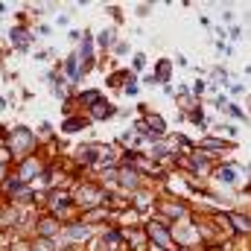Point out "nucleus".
Segmentation results:
<instances>
[{"instance_id": "nucleus-34", "label": "nucleus", "mask_w": 251, "mask_h": 251, "mask_svg": "<svg viewBox=\"0 0 251 251\" xmlns=\"http://www.w3.org/2000/svg\"><path fill=\"white\" fill-rule=\"evenodd\" d=\"M140 85H149V88H158V85H161V82H158V79H155V73H152V70H146V73H143V76H140Z\"/></svg>"}, {"instance_id": "nucleus-28", "label": "nucleus", "mask_w": 251, "mask_h": 251, "mask_svg": "<svg viewBox=\"0 0 251 251\" xmlns=\"http://www.w3.org/2000/svg\"><path fill=\"white\" fill-rule=\"evenodd\" d=\"M32 251H59L56 240H41V237H32Z\"/></svg>"}, {"instance_id": "nucleus-18", "label": "nucleus", "mask_w": 251, "mask_h": 251, "mask_svg": "<svg viewBox=\"0 0 251 251\" xmlns=\"http://www.w3.org/2000/svg\"><path fill=\"white\" fill-rule=\"evenodd\" d=\"M117 114H120V105H114L111 100H102V102H100V105L88 114V120L97 126V123H108V120H114Z\"/></svg>"}, {"instance_id": "nucleus-49", "label": "nucleus", "mask_w": 251, "mask_h": 251, "mask_svg": "<svg viewBox=\"0 0 251 251\" xmlns=\"http://www.w3.org/2000/svg\"><path fill=\"white\" fill-rule=\"evenodd\" d=\"M149 251H164V249H155V246H149Z\"/></svg>"}, {"instance_id": "nucleus-31", "label": "nucleus", "mask_w": 251, "mask_h": 251, "mask_svg": "<svg viewBox=\"0 0 251 251\" xmlns=\"http://www.w3.org/2000/svg\"><path fill=\"white\" fill-rule=\"evenodd\" d=\"M228 38H231V44H237V41L246 38V29H243L240 24H234V26H228Z\"/></svg>"}, {"instance_id": "nucleus-19", "label": "nucleus", "mask_w": 251, "mask_h": 251, "mask_svg": "<svg viewBox=\"0 0 251 251\" xmlns=\"http://www.w3.org/2000/svg\"><path fill=\"white\" fill-rule=\"evenodd\" d=\"M128 82H140L128 67H114V70L105 76V85H108V88H114V91H123Z\"/></svg>"}, {"instance_id": "nucleus-4", "label": "nucleus", "mask_w": 251, "mask_h": 251, "mask_svg": "<svg viewBox=\"0 0 251 251\" xmlns=\"http://www.w3.org/2000/svg\"><path fill=\"white\" fill-rule=\"evenodd\" d=\"M41 210L50 213V216H56L62 225L70 222V219H79V210H76V204H73L70 190H47V193H44V201H41Z\"/></svg>"}, {"instance_id": "nucleus-14", "label": "nucleus", "mask_w": 251, "mask_h": 251, "mask_svg": "<svg viewBox=\"0 0 251 251\" xmlns=\"http://www.w3.org/2000/svg\"><path fill=\"white\" fill-rule=\"evenodd\" d=\"M59 231H62V222H59L56 216H50V213L38 210V216H35V228H32V237L56 240V237H59Z\"/></svg>"}, {"instance_id": "nucleus-26", "label": "nucleus", "mask_w": 251, "mask_h": 251, "mask_svg": "<svg viewBox=\"0 0 251 251\" xmlns=\"http://www.w3.org/2000/svg\"><path fill=\"white\" fill-rule=\"evenodd\" d=\"M190 94H193V100L204 102V94H207V79H204V76L193 79V82H190Z\"/></svg>"}, {"instance_id": "nucleus-13", "label": "nucleus", "mask_w": 251, "mask_h": 251, "mask_svg": "<svg viewBox=\"0 0 251 251\" xmlns=\"http://www.w3.org/2000/svg\"><path fill=\"white\" fill-rule=\"evenodd\" d=\"M59 67H62V76L67 79V85H70L73 91H79V88H82V82L88 79V76H85V70H82V64H79V56H76V53H67L62 62H59Z\"/></svg>"}, {"instance_id": "nucleus-36", "label": "nucleus", "mask_w": 251, "mask_h": 251, "mask_svg": "<svg viewBox=\"0 0 251 251\" xmlns=\"http://www.w3.org/2000/svg\"><path fill=\"white\" fill-rule=\"evenodd\" d=\"M105 12H108L117 24H123V12H120V6H105Z\"/></svg>"}, {"instance_id": "nucleus-10", "label": "nucleus", "mask_w": 251, "mask_h": 251, "mask_svg": "<svg viewBox=\"0 0 251 251\" xmlns=\"http://www.w3.org/2000/svg\"><path fill=\"white\" fill-rule=\"evenodd\" d=\"M158 196H161V190L155 187V184H149V187L137 190V193L131 196V210H134L137 216H143V219L155 216V207H158Z\"/></svg>"}, {"instance_id": "nucleus-50", "label": "nucleus", "mask_w": 251, "mask_h": 251, "mask_svg": "<svg viewBox=\"0 0 251 251\" xmlns=\"http://www.w3.org/2000/svg\"><path fill=\"white\" fill-rule=\"evenodd\" d=\"M176 251H193V249H176Z\"/></svg>"}, {"instance_id": "nucleus-1", "label": "nucleus", "mask_w": 251, "mask_h": 251, "mask_svg": "<svg viewBox=\"0 0 251 251\" xmlns=\"http://www.w3.org/2000/svg\"><path fill=\"white\" fill-rule=\"evenodd\" d=\"M6 149H9V158H12V167L32 158L38 149H41V140H38V131L32 126H12L9 128V137H6Z\"/></svg>"}, {"instance_id": "nucleus-35", "label": "nucleus", "mask_w": 251, "mask_h": 251, "mask_svg": "<svg viewBox=\"0 0 251 251\" xmlns=\"http://www.w3.org/2000/svg\"><path fill=\"white\" fill-rule=\"evenodd\" d=\"M216 53H222V56H234V47H231L228 41H216Z\"/></svg>"}, {"instance_id": "nucleus-17", "label": "nucleus", "mask_w": 251, "mask_h": 251, "mask_svg": "<svg viewBox=\"0 0 251 251\" xmlns=\"http://www.w3.org/2000/svg\"><path fill=\"white\" fill-rule=\"evenodd\" d=\"M117 26H102L97 35H94V41H97V50H100V56H105L108 59V53H111V47L117 44Z\"/></svg>"}, {"instance_id": "nucleus-41", "label": "nucleus", "mask_w": 251, "mask_h": 251, "mask_svg": "<svg viewBox=\"0 0 251 251\" xmlns=\"http://www.w3.org/2000/svg\"><path fill=\"white\" fill-rule=\"evenodd\" d=\"M222 21H225V26H234V12L231 9H222Z\"/></svg>"}, {"instance_id": "nucleus-6", "label": "nucleus", "mask_w": 251, "mask_h": 251, "mask_svg": "<svg viewBox=\"0 0 251 251\" xmlns=\"http://www.w3.org/2000/svg\"><path fill=\"white\" fill-rule=\"evenodd\" d=\"M210 181L222 190H234V187H240V184L246 187V173L234 161H216L213 170H210Z\"/></svg>"}, {"instance_id": "nucleus-43", "label": "nucleus", "mask_w": 251, "mask_h": 251, "mask_svg": "<svg viewBox=\"0 0 251 251\" xmlns=\"http://www.w3.org/2000/svg\"><path fill=\"white\" fill-rule=\"evenodd\" d=\"M56 26H70V15H59L56 18Z\"/></svg>"}, {"instance_id": "nucleus-21", "label": "nucleus", "mask_w": 251, "mask_h": 251, "mask_svg": "<svg viewBox=\"0 0 251 251\" xmlns=\"http://www.w3.org/2000/svg\"><path fill=\"white\" fill-rule=\"evenodd\" d=\"M173 59L170 56H161V59H155V67H152V73H155V79L161 82V85H170L173 82Z\"/></svg>"}, {"instance_id": "nucleus-33", "label": "nucleus", "mask_w": 251, "mask_h": 251, "mask_svg": "<svg viewBox=\"0 0 251 251\" xmlns=\"http://www.w3.org/2000/svg\"><path fill=\"white\" fill-rule=\"evenodd\" d=\"M32 29H35V35H38V38H47V35H53V26H50V24H35Z\"/></svg>"}, {"instance_id": "nucleus-7", "label": "nucleus", "mask_w": 251, "mask_h": 251, "mask_svg": "<svg viewBox=\"0 0 251 251\" xmlns=\"http://www.w3.org/2000/svg\"><path fill=\"white\" fill-rule=\"evenodd\" d=\"M6 38H9V50L12 53H18V56H29L32 53V44H35V29H32V24H12L9 26V32H6Z\"/></svg>"}, {"instance_id": "nucleus-20", "label": "nucleus", "mask_w": 251, "mask_h": 251, "mask_svg": "<svg viewBox=\"0 0 251 251\" xmlns=\"http://www.w3.org/2000/svg\"><path fill=\"white\" fill-rule=\"evenodd\" d=\"M143 123H146V128H149L155 137H167V134H170V123H167V117L158 114V111H146V114H143Z\"/></svg>"}, {"instance_id": "nucleus-2", "label": "nucleus", "mask_w": 251, "mask_h": 251, "mask_svg": "<svg viewBox=\"0 0 251 251\" xmlns=\"http://www.w3.org/2000/svg\"><path fill=\"white\" fill-rule=\"evenodd\" d=\"M70 196H73V204H76V210H79V213H88V210L102 207V204H108V201H111V196L105 193V187H102L94 176H82V178L73 184Z\"/></svg>"}, {"instance_id": "nucleus-27", "label": "nucleus", "mask_w": 251, "mask_h": 251, "mask_svg": "<svg viewBox=\"0 0 251 251\" xmlns=\"http://www.w3.org/2000/svg\"><path fill=\"white\" fill-rule=\"evenodd\" d=\"M228 102H231V97H228V91H216V94L210 97V105H213L216 111H222V114H225V108H228Z\"/></svg>"}, {"instance_id": "nucleus-25", "label": "nucleus", "mask_w": 251, "mask_h": 251, "mask_svg": "<svg viewBox=\"0 0 251 251\" xmlns=\"http://www.w3.org/2000/svg\"><path fill=\"white\" fill-rule=\"evenodd\" d=\"M146 64H149V56H146V53H140V50H134V56H131V62H128V70L140 79V76L146 73Z\"/></svg>"}, {"instance_id": "nucleus-15", "label": "nucleus", "mask_w": 251, "mask_h": 251, "mask_svg": "<svg viewBox=\"0 0 251 251\" xmlns=\"http://www.w3.org/2000/svg\"><path fill=\"white\" fill-rule=\"evenodd\" d=\"M123 234H126V251H149V237H146L143 225L123 228Z\"/></svg>"}, {"instance_id": "nucleus-29", "label": "nucleus", "mask_w": 251, "mask_h": 251, "mask_svg": "<svg viewBox=\"0 0 251 251\" xmlns=\"http://www.w3.org/2000/svg\"><path fill=\"white\" fill-rule=\"evenodd\" d=\"M6 251H32V240H26V237H12V243H9Z\"/></svg>"}, {"instance_id": "nucleus-16", "label": "nucleus", "mask_w": 251, "mask_h": 251, "mask_svg": "<svg viewBox=\"0 0 251 251\" xmlns=\"http://www.w3.org/2000/svg\"><path fill=\"white\" fill-rule=\"evenodd\" d=\"M91 126H94V123L88 120V114H79V111H76V114L64 117L59 128H62V134H67V137H76V134H82V131H85V128H91Z\"/></svg>"}, {"instance_id": "nucleus-9", "label": "nucleus", "mask_w": 251, "mask_h": 251, "mask_svg": "<svg viewBox=\"0 0 251 251\" xmlns=\"http://www.w3.org/2000/svg\"><path fill=\"white\" fill-rule=\"evenodd\" d=\"M170 231H173V243H176V249L201 251V237H199V228H196V219H193V216L184 219V222H176Z\"/></svg>"}, {"instance_id": "nucleus-5", "label": "nucleus", "mask_w": 251, "mask_h": 251, "mask_svg": "<svg viewBox=\"0 0 251 251\" xmlns=\"http://www.w3.org/2000/svg\"><path fill=\"white\" fill-rule=\"evenodd\" d=\"M155 216L164 219L167 225H176V222H184L193 216V204L184 201V199H176V196H167L161 193L158 196V207H155Z\"/></svg>"}, {"instance_id": "nucleus-32", "label": "nucleus", "mask_w": 251, "mask_h": 251, "mask_svg": "<svg viewBox=\"0 0 251 251\" xmlns=\"http://www.w3.org/2000/svg\"><path fill=\"white\" fill-rule=\"evenodd\" d=\"M120 94H123V97H128V100H137V94H140V82H128Z\"/></svg>"}, {"instance_id": "nucleus-11", "label": "nucleus", "mask_w": 251, "mask_h": 251, "mask_svg": "<svg viewBox=\"0 0 251 251\" xmlns=\"http://www.w3.org/2000/svg\"><path fill=\"white\" fill-rule=\"evenodd\" d=\"M196 149L199 152H204V155H210L213 161H219L222 155H228V152H234L237 149V143H231V140H225V137H219V134H204V137H199L196 140Z\"/></svg>"}, {"instance_id": "nucleus-3", "label": "nucleus", "mask_w": 251, "mask_h": 251, "mask_svg": "<svg viewBox=\"0 0 251 251\" xmlns=\"http://www.w3.org/2000/svg\"><path fill=\"white\" fill-rule=\"evenodd\" d=\"M94 237H97V228L85 225L82 219H70V222L62 225V231H59V237H56V246H59V251H64V249H88V246L94 243Z\"/></svg>"}, {"instance_id": "nucleus-40", "label": "nucleus", "mask_w": 251, "mask_h": 251, "mask_svg": "<svg viewBox=\"0 0 251 251\" xmlns=\"http://www.w3.org/2000/svg\"><path fill=\"white\" fill-rule=\"evenodd\" d=\"M149 12H152V3H140L137 6V18H146Z\"/></svg>"}, {"instance_id": "nucleus-48", "label": "nucleus", "mask_w": 251, "mask_h": 251, "mask_svg": "<svg viewBox=\"0 0 251 251\" xmlns=\"http://www.w3.org/2000/svg\"><path fill=\"white\" fill-rule=\"evenodd\" d=\"M246 97H249V108L246 111H249V117H251V94H246Z\"/></svg>"}, {"instance_id": "nucleus-45", "label": "nucleus", "mask_w": 251, "mask_h": 251, "mask_svg": "<svg viewBox=\"0 0 251 251\" xmlns=\"http://www.w3.org/2000/svg\"><path fill=\"white\" fill-rule=\"evenodd\" d=\"M6 108H9V100H6V97H0V111H6Z\"/></svg>"}, {"instance_id": "nucleus-23", "label": "nucleus", "mask_w": 251, "mask_h": 251, "mask_svg": "<svg viewBox=\"0 0 251 251\" xmlns=\"http://www.w3.org/2000/svg\"><path fill=\"white\" fill-rule=\"evenodd\" d=\"M225 114H228V120L231 123H251V117H249V111H246V105H240L237 100H231L228 102V108H225Z\"/></svg>"}, {"instance_id": "nucleus-44", "label": "nucleus", "mask_w": 251, "mask_h": 251, "mask_svg": "<svg viewBox=\"0 0 251 251\" xmlns=\"http://www.w3.org/2000/svg\"><path fill=\"white\" fill-rule=\"evenodd\" d=\"M161 91H164V97H170V100L176 97V88H173V85H161Z\"/></svg>"}, {"instance_id": "nucleus-22", "label": "nucleus", "mask_w": 251, "mask_h": 251, "mask_svg": "<svg viewBox=\"0 0 251 251\" xmlns=\"http://www.w3.org/2000/svg\"><path fill=\"white\" fill-rule=\"evenodd\" d=\"M131 56H134V47H131V41L120 35V38H117V44L111 47V53H108V59H114V62L120 64L123 59H131Z\"/></svg>"}, {"instance_id": "nucleus-37", "label": "nucleus", "mask_w": 251, "mask_h": 251, "mask_svg": "<svg viewBox=\"0 0 251 251\" xmlns=\"http://www.w3.org/2000/svg\"><path fill=\"white\" fill-rule=\"evenodd\" d=\"M67 41L79 47V41H82V29H67Z\"/></svg>"}, {"instance_id": "nucleus-47", "label": "nucleus", "mask_w": 251, "mask_h": 251, "mask_svg": "<svg viewBox=\"0 0 251 251\" xmlns=\"http://www.w3.org/2000/svg\"><path fill=\"white\" fill-rule=\"evenodd\" d=\"M243 173H246V176H251V161L246 164V167H243Z\"/></svg>"}, {"instance_id": "nucleus-38", "label": "nucleus", "mask_w": 251, "mask_h": 251, "mask_svg": "<svg viewBox=\"0 0 251 251\" xmlns=\"http://www.w3.org/2000/svg\"><path fill=\"white\" fill-rule=\"evenodd\" d=\"M9 173H12V164H9V161H0V184L9 178Z\"/></svg>"}, {"instance_id": "nucleus-8", "label": "nucleus", "mask_w": 251, "mask_h": 251, "mask_svg": "<svg viewBox=\"0 0 251 251\" xmlns=\"http://www.w3.org/2000/svg\"><path fill=\"white\" fill-rule=\"evenodd\" d=\"M143 228H146V237H149V246L155 249H164V251H176V243H173V225H167L164 219L158 216H149L143 219Z\"/></svg>"}, {"instance_id": "nucleus-24", "label": "nucleus", "mask_w": 251, "mask_h": 251, "mask_svg": "<svg viewBox=\"0 0 251 251\" xmlns=\"http://www.w3.org/2000/svg\"><path fill=\"white\" fill-rule=\"evenodd\" d=\"M213 134H219V137H225V140L237 143V137H240V128H237V123L225 120V123H216V128H213Z\"/></svg>"}, {"instance_id": "nucleus-42", "label": "nucleus", "mask_w": 251, "mask_h": 251, "mask_svg": "<svg viewBox=\"0 0 251 251\" xmlns=\"http://www.w3.org/2000/svg\"><path fill=\"white\" fill-rule=\"evenodd\" d=\"M173 64H176V67H190V59L187 56H181V53H176V62Z\"/></svg>"}, {"instance_id": "nucleus-39", "label": "nucleus", "mask_w": 251, "mask_h": 251, "mask_svg": "<svg viewBox=\"0 0 251 251\" xmlns=\"http://www.w3.org/2000/svg\"><path fill=\"white\" fill-rule=\"evenodd\" d=\"M50 56H53V50H35V53H32V59H35V62H47Z\"/></svg>"}, {"instance_id": "nucleus-12", "label": "nucleus", "mask_w": 251, "mask_h": 251, "mask_svg": "<svg viewBox=\"0 0 251 251\" xmlns=\"http://www.w3.org/2000/svg\"><path fill=\"white\" fill-rule=\"evenodd\" d=\"M102 100H105L102 88H79V91L73 94V105H76L79 114H91Z\"/></svg>"}, {"instance_id": "nucleus-30", "label": "nucleus", "mask_w": 251, "mask_h": 251, "mask_svg": "<svg viewBox=\"0 0 251 251\" xmlns=\"http://www.w3.org/2000/svg\"><path fill=\"white\" fill-rule=\"evenodd\" d=\"M225 91H228V97H231V100H237V97H246V94H249L246 82H234V79H231V85H228Z\"/></svg>"}, {"instance_id": "nucleus-46", "label": "nucleus", "mask_w": 251, "mask_h": 251, "mask_svg": "<svg viewBox=\"0 0 251 251\" xmlns=\"http://www.w3.org/2000/svg\"><path fill=\"white\" fill-rule=\"evenodd\" d=\"M9 15V9H6V3H0V18H6Z\"/></svg>"}]
</instances>
